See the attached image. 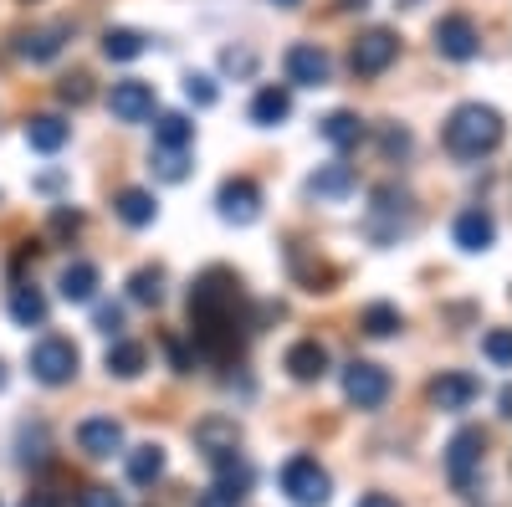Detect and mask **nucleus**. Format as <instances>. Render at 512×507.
<instances>
[{"instance_id":"1a4fd4ad","label":"nucleus","mask_w":512,"mask_h":507,"mask_svg":"<svg viewBox=\"0 0 512 507\" xmlns=\"http://www.w3.org/2000/svg\"><path fill=\"white\" fill-rule=\"evenodd\" d=\"M436 52L446 62H472L482 52V31L472 26V16H441L436 21Z\"/></svg>"},{"instance_id":"5701e85b","label":"nucleus","mask_w":512,"mask_h":507,"mask_svg":"<svg viewBox=\"0 0 512 507\" xmlns=\"http://www.w3.org/2000/svg\"><path fill=\"white\" fill-rule=\"evenodd\" d=\"M318 139H323V144H333V149H354V144L364 139V123H359V113L338 108V113L318 118Z\"/></svg>"},{"instance_id":"c756f323","label":"nucleus","mask_w":512,"mask_h":507,"mask_svg":"<svg viewBox=\"0 0 512 507\" xmlns=\"http://www.w3.org/2000/svg\"><path fill=\"white\" fill-rule=\"evenodd\" d=\"M195 441L205 446V456H221V451H236V426H226V420H205V426L195 431Z\"/></svg>"},{"instance_id":"cd10ccee","label":"nucleus","mask_w":512,"mask_h":507,"mask_svg":"<svg viewBox=\"0 0 512 507\" xmlns=\"http://www.w3.org/2000/svg\"><path fill=\"white\" fill-rule=\"evenodd\" d=\"M128 298H134L139 308H159L164 303V272L159 267H139L134 277H128Z\"/></svg>"},{"instance_id":"a211bd4d","label":"nucleus","mask_w":512,"mask_h":507,"mask_svg":"<svg viewBox=\"0 0 512 507\" xmlns=\"http://www.w3.org/2000/svg\"><path fill=\"white\" fill-rule=\"evenodd\" d=\"M67 139H72V123H67V118H57V113L26 118V144H31L36 154H57Z\"/></svg>"},{"instance_id":"4be33fe9","label":"nucleus","mask_w":512,"mask_h":507,"mask_svg":"<svg viewBox=\"0 0 512 507\" xmlns=\"http://www.w3.org/2000/svg\"><path fill=\"white\" fill-rule=\"evenodd\" d=\"M287 113H292V93L277 88V82H267V88L251 98V123H256V129H277Z\"/></svg>"},{"instance_id":"f3484780","label":"nucleus","mask_w":512,"mask_h":507,"mask_svg":"<svg viewBox=\"0 0 512 507\" xmlns=\"http://www.w3.org/2000/svg\"><path fill=\"white\" fill-rule=\"evenodd\" d=\"M6 308H11V323L16 328H41V323H47V292H41L36 282H16Z\"/></svg>"},{"instance_id":"f8f14e48","label":"nucleus","mask_w":512,"mask_h":507,"mask_svg":"<svg viewBox=\"0 0 512 507\" xmlns=\"http://www.w3.org/2000/svg\"><path fill=\"white\" fill-rule=\"evenodd\" d=\"M395 57H400V41H395L390 31H364V36L354 41V52H349V62H354L359 77H379Z\"/></svg>"},{"instance_id":"0eeeda50","label":"nucleus","mask_w":512,"mask_h":507,"mask_svg":"<svg viewBox=\"0 0 512 507\" xmlns=\"http://www.w3.org/2000/svg\"><path fill=\"white\" fill-rule=\"evenodd\" d=\"M344 395L359 410H379L384 400H390V374H384L379 364H369V359H354L344 369Z\"/></svg>"},{"instance_id":"b1692460","label":"nucleus","mask_w":512,"mask_h":507,"mask_svg":"<svg viewBox=\"0 0 512 507\" xmlns=\"http://www.w3.org/2000/svg\"><path fill=\"white\" fill-rule=\"evenodd\" d=\"M103 364H108V374H118V379H139V374H144V364H149V349H144V344H134V338H113Z\"/></svg>"},{"instance_id":"4468645a","label":"nucleus","mask_w":512,"mask_h":507,"mask_svg":"<svg viewBox=\"0 0 512 507\" xmlns=\"http://www.w3.org/2000/svg\"><path fill=\"white\" fill-rule=\"evenodd\" d=\"M354 185H359L354 164L333 159V164H318V175L308 180V195H313V200H349V195H354Z\"/></svg>"},{"instance_id":"a878e982","label":"nucleus","mask_w":512,"mask_h":507,"mask_svg":"<svg viewBox=\"0 0 512 507\" xmlns=\"http://www.w3.org/2000/svg\"><path fill=\"white\" fill-rule=\"evenodd\" d=\"M159 477H164V446H134V451H128V482L149 487Z\"/></svg>"},{"instance_id":"f257e3e1","label":"nucleus","mask_w":512,"mask_h":507,"mask_svg":"<svg viewBox=\"0 0 512 507\" xmlns=\"http://www.w3.org/2000/svg\"><path fill=\"white\" fill-rule=\"evenodd\" d=\"M236 277L231 272H205L190 292V333H195V349L210 359H226L241 349V323H236Z\"/></svg>"},{"instance_id":"ea45409f","label":"nucleus","mask_w":512,"mask_h":507,"mask_svg":"<svg viewBox=\"0 0 512 507\" xmlns=\"http://www.w3.org/2000/svg\"><path fill=\"white\" fill-rule=\"evenodd\" d=\"M52 226H57L62 236H77V231H82V216H77V210H57V216H52Z\"/></svg>"},{"instance_id":"4c0bfd02","label":"nucleus","mask_w":512,"mask_h":507,"mask_svg":"<svg viewBox=\"0 0 512 507\" xmlns=\"http://www.w3.org/2000/svg\"><path fill=\"white\" fill-rule=\"evenodd\" d=\"M241 502H246L241 492H226V487H210V492H205V497H200L195 507H241Z\"/></svg>"},{"instance_id":"473e14b6","label":"nucleus","mask_w":512,"mask_h":507,"mask_svg":"<svg viewBox=\"0 0 512 507\" xmlns=\"http://www.w3.org/2000/svg\"><path fill=\"white\" fill-rule=\"evenodd\" d=\"M482 354L497 364V369H512V328H492L482 338Z\"/></svg>"},{"instance_id":"a19ab883","label":"nucleus","mask_w":512,"mask_h":507,"mask_svg":"<svg viewBox=\"0 0 512 507\" xmlns=\"http://www.w3.org/2000/svg\"><path fill=\"white\" fill-rule=\"evenodd\" d=\"M359 507H400V502L384 497V492H369V497H359Z\"/></svg>"},{"instance_id":"c03bdc74","label":"nucleus","mask_w":512,"mask_h":507,"mask_svg":"<svg viewBox=\"0 0 512 507\" xmlns=\"http://www.w3.org/2000/svg\"><path fill=\"white\" fill-rule=\"evenodd\" d=\"M272 6H282V11H292V6H303V0H272Z\"/></svg>"},{"instance_id":"9b49d317","label":"nucleus","mask_w":512,"mask_h":507,"mask_svg":"<svg viewBox=\"0 0 512 507\" xmlns=\"http://www.w3.org/2000/svg\"><path fill=\"white\" fill-rule=\"evenodd\" d=\"M216 205H221L226 226H251L256 216H262V190H256V180H226Z\"/></svg>"},{"instance_id":"423d86ee","label":"nucleus","mask_w":512,"mask_h":507,"mask_svg":"<svg viewBox=\"0 0 512 507\" xmlns=\"http://www.w3.org/2000/svg\"><path fill=\"white\" fill-rule=\"evenodd\" d=\"M282 72H287L292 88H323V82L333 77V62H328V52L318 47V41H297V47H287V57H282Z\"/></svg>"},{"instance_id":"9d476101","label":"nucleus","mask_w":512,"mask_h":507,"mask_svg":"<svg viewBox=\"0 0 512 507\" xmlns=\"http://www.w3.org/2000/svg\"><path fill=\"white\" fill-rule=\"evenodd\" d=\"M108 113H113L118 123H144V118H154V88H149V82H139V77L113 82Z\"/></svg>"},{"instance_id":"6ab92c4d","label":"nucleus","mask_w":512,"mask_h":507,"mask_svg":"<svg viewBox=\"0 0 512 507\" xmlns=\"http://www.w3.org/2000/svg\"><path fill=\"white\" fill-rule=\"evenodd\" d=\"M113 216H118L123 226H134V231H144V226H154V216H159V205H154V195H149V190H139V185H128V190H118V195H113Z\"/></svg>"},{"instance_id":"e433bc0d","label":"nucleus","mask_w":512,"mask_h":507,"mask_svg":"<svg viewBox=\"0 0 512 507\" xmlns=\"http://www.w3.org/2000/svg\"><path fill=\"white\" fill-rule=\"evenodd\" d=\"M77 507H123V497L113 487H88V492L77 497Z\"/></svg>"},{"instance_id":"393cba45","label":"nucleus","mask_w":512,"mask_h":507,"mask_svg":"<svg viewBox=\"0 0 512 507\" xmlns=\"http://www.w3.org/2000/svg\"><path fill=\"white\" fill-rule=\"evenodd\" d=\"M190 139H195V123L185 113H159L154 118V144L159 149H190Z\"/></svg>"},{"instance_id":"79ce46f5","label":"nucleus","mask_w":512,"mask_h":507,"mask_svg":"<svg viewBox=\"0 0 512 507\" xmlns=\"http://www.w3.org/2000/svg\"><path fill=\"white\" fill-rule=\"evenodd\" d=\"M21 507H57V497H52V492H31Z\"/></svg>"},{"instance_id":"39448f33","label":"nucleus","mask_w":512,"mask_h":507,"mask_svg":"<svg viewBox=\"0 0 512 507\" xmlns=\"http://www.w3.org/2000/svg\"><path fill=\"white\" fill-rule=\"evenodd\" d=\"M482 461H487V436H482V431H472V426L456 431V436H451V446H446V477H451V487H456V492L477 487Z\"/></svg>"},{"instance_id":"bb28decb","label":"nucleus","mask_w":512,"mask_h":507,"mask_svg":"<svg viewBox=\"0 0 512 507\" xmlns=\"http://www.w3.org/2000/svg\"><path fill=\"white\" fill-rule=\"evenodd\" d=\"M144 47H149V41H144L139 31H128V26L103 31V57H108V62H134V57H144Z\"/></svg>"},{"instance_id":"aec40b11","label":"nucleus","mask_w":512,"mask_h":507,"mask_svg":"<svg viewBox=\"0 0 512 507\" xmlns=\"http://www.w3.org/2000/svg\"><path fill=\"white\" fill-rule=\"evenodd\" d=\"M98 282H103V272L93 262H67L62 277H57V292H62L67 303H93L98 298Z\"/></svg>"},{"instance_id":"dca6fc26","label":"nucleus","mask_w":512,"mask_h":507,"mask_svg":"<svg viewBox=\"0 0 512 507\" xmlns=\"http://www.w3.org/2000/svg\"><path fill=\"white\" fill-rule=\"evenodd\" d=\"M287 374L292 379H303V385H313V379H323L328 374V349L318 344V338H297V344L287 349Z\"/></svg>"},{"instance_id":"ddd939ff","label":"nucleus","mask_w":512,"mask_h":507,"mask_svg":"<svg viewBox=\"0 0 512 507\" xmlns=\"http://www.w3.org/2000/svg\"><path fill=\"white\" fill-rule=\"evenodd\" d=\"M77 446L88 451L93 461H108V456L123 451V426L113 415H93V420H82V426H77Z\"/></svg>"},{"instance_id":"20e7f679","label":"nucleus","mask_w":512,"mask_h":507,"mask_svg":"<svg viewBox=\"0 0 512 507\" xmlns=\"http://www.w3.org/2000/svg\"><path fill=\"white\" fill-rule=\"evenodd\" d=\"M277 482H282V492H287L297 507H323V502L333 497V477L318 467L313 456H292Z\"/></svg>"},{"instance_id":"72a5a7b5","label":"nucleus","mask_w":512,"mask_h":507,"mask_svg":"<svg viewBox=\"0 0 512 507\" xmlns=\"http://www.w3.org/2000/svg\"><path fill=\"white\" fill-rule=\"evenodd\" d=\"M57 98H62V103H72V108H82V103L93 98V77H88V72H72V77H62Z\"/></svg>"},{"instance_id":"7c9ffc66","label":"nucleus","mask_w":512,"mask_h":507,"mask_svg":"<svg viewBox=\"0 0 512 507\" xmlns=\"http://www.w3.org/2000/svg\"><path fill=\"white\" fill-rule=\"evenodd\" d=\"M154 175H159L164 185H180V180L190 175V154H185V149H154Z\"/></svg>"},{"instance_id":"37998d69","label":"nucleus","mask_w":512,"mask_h":507,"mask_svg":"<svg viewBox=\"0 0 512 507\" xmlns=\"http://www.w3.org/2000/svg\"><path fill=\"white\" fill-rule=\"evenodd\" d=\"M338 6H344V11H364V6H369V0H338Z\"/></svg>"},{"instance_id":"a18cd8bd","label":"nucleus","mask_w":512,"mask_h":507,"mask_svg":"<svg viewBox=\"0 0 512 507\" xmlns=\"http://www.w3.org/2000/svg\"><path fill=\"white\" fill-rule=\"evenodd\" d=\"M0 390H6V364H0Z\"/></svg>"},{"instance_id":"f704fd0d","label":"nucleus","mask_w":512,"mask_h":507,"mask_svg":"<svg viewBox=\"0 0 512 507\" xmlns=\"http://www.w3.org/2000/svg\"><path fill=\"white\" fill-rule=\"evenodd\" d=\"M221 67H226V72H236V77H251V72H256V52H246V47H226Z\"/></svg>"},{"instance_id":"2eb2a0df","label":"nucleus","mask_w":512,"mask_h":507,"mask_svg":"<svg viewBox=\"0 0 512 507\" xmlns=\"http://www.w3.org/2000/svg\"><path fill=\"white\" fill-rule=\"evenodd\" d=\"M477 379L472 374H461V369H446L441 379H431V405L436 410H466V405H472L477 400Z\"/></svg>"},{"instance_id":"7ed1b4c3","label":"nucleus","mask_w":512,"mask_h":507,"mask_svg":"<svg viewBox=\"0 0 512 507\" xmlns=\"http://www.w3.org/2000/svg\"><path fill=\"white\" fill-rule=\"evenodd\" d=\"M77 364H82V354H77V344L72 338H41V344L31 349V379L36 385H47V390H62V385H72L77 379Z\"/></svg>"},{"instance_id":"412c9836","label":"nucleus","mask_w":512,"mask_h":507,"mask_svg":"<svg viewBox=\"0 0 512 507\" xmlns=\"http://www.w3.org/2000/svg\"><path fill=\"white\" fill-rule=\"evenodd\" d=\"M497 241V226H492V216L482 205H472V210H461L456 216V246L461 251H487Z\"/></svg>"},{"instance_id":"f03ea898","label":"nucleus","mask_w":512,"mask_h":507,"mask_svg":"<svg viewBox=\"0 0 512 507\" xmlns=\"http://www.w3.org/2000/svg\"><path fill=\"white\" fill-rule=\"evenodd\" d=\"M446 149L456 159H482L502 144V113L487 108V103H461L451 118H446Z\"/></svg>"},{"instance_id":"58836bf2","label":"nucleus","mask_w":512,"mask_h":507,"mask_svg":"<svg viewBox=\"0 0 512 507\" xmlns=\"http://www.w3.org/2000/svg\"><path fill=\"white\" fill-rule=\"evenodd\" d=\"M384 154H410V134L405 129H384Z\"/></svg>"},{"instance_id":"c9c22d12","label":"nucleus","mask_w":512,"mask_h":507,"mask_svg":"<svg viewBox=\"0 0 512 507\" xmlns=\"http://www.w3.org/2000/svg\"><path fill=\"white\" fill-rule=\"evenodd\" d=\"M93 328L108 333V338H118V333H123V308H118V303H103V308L93 313Z\"/></svg>"},{"instance_id":"6e6552de","label":"nucleus","mask_w":512,"mask_h":507,"mask_svg":"<svg viewBox=\"0 0 512 507\" xmlns=\"http://www.w3.org/2000/svg\"><path fill=\"white\" fill-rule=\"evenodd\" d=\"M67 41H72V26H62V21L57 26H31V31L16 36V57L31 62V67H47L67 52Z\"/></svg>"},{"instance_id":"2f4dec72","label":"nucleus","mask_w":512,"mask_h":507,"mask_svg":"<svg viewBox=\"0 0 512 507\" xmlns=\"http://www.w3.org/2000/svg\"><path fill=\"white\" fill-rule=\"evenodd\" d=\"M185 98H190L195 108H210V103L221 98V88H216V77H210V72H190V77H185Z\"/></svg>"},{"instance_id":"c85d7f7f","label":"nucleus","mask_w":512,"mask_h":507,"mask_svg":"<svg viewBox=\"0 0 512 507\" xmlns=\"http://www.w3.org/2000/svg\"><path fill=\"white\" fill-rule=\"evenodd\" d=\"M359 328H364L369 338H390V333L400 328V308H390V303H369V308L359 313Z\"/></svg>"}]
</instances>
